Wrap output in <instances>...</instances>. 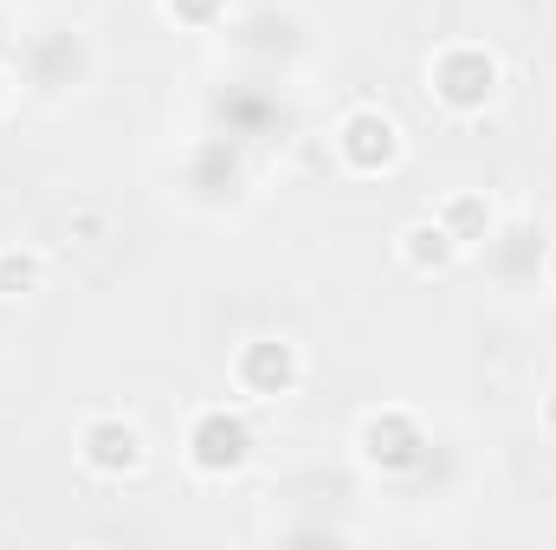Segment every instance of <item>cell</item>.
Wrapping results in <instances>:
<instances>
[{
  "instance_id": "7a4b0ae2",
  "label": "cell",
  "mask_w": 556,
  "mask_h": 550,
  "mask_svg": "<svg viewBox=\"0 0 556 550\" xmlns=\"http://www.w3.org/2000/svg\"><path fill=\"white\" fill-rule=\"evenodd\" d=\"M247 460H253V427H247V414H233V409H201L194 414V427H188V466H194L201 479H233Z\"/></svg>"
},
{
  "instance_id": "30bf717a",
  "label": "cell",
  "mask_w": 556,
  "mask_h": 550,
  "mask_svg": "<svg viewBox=\"0 0 556 550\" xmlns=\"http://www.w3.org/2000/svg\"><path fill=\"white\" fill-rule=\"evenodd\" d=\"M168 7V20H181V26H214L220 13H227V0H162Z\"/></svg>"
},
{
  "instance_id": "8fae6325",
  "label": "cell",
  "mask_w": 556,
  "mask_h": 550,
  "mask_svg": "<svg viewBox=\"0 0 556 550\" xmlns=\"http://www.w3.org/2000/svg\"><path fill=\"white\" fill-rule=\"evenodd\" d=\"M544 427H551V434H556V396H551V409H544Z\"/></svg>"
},
{
  "instance_id": "8992f818",
  "label": "cell",
  "mask_w": 556,
  "mask_h": 550,
  "mask_svg": "<svg viewBox=\"0 0 556 550\" xmlns=\"http://www.w3.org/2000/svg\"><path fill=\"white\" fill-rule=\"evenodd\" d=\"M78 460L98 473V479H130L142 466V427L137 421H124V414H98V421H85V434H78Z\"/></svg>"
},
{
  "instance_id": "3957f363",
  "label": "cell",
  "mask_w": 556,
  "mask_h": 550,
  "mask_svg": "<svg viewBox=\"0 0 556 550\" xmlns=\"http://www.w3.org/2000/svg\"><path fill=\"white\" fill-rule=\"evenodd\" d=\"M337 155H343L350 175H389V168L402 162V124H395L389 111L363 104V111H350V117L337 124Z\"/></svg>"
},
{
  "instance_id": "9c48e42d",
  "label": "cell",
  "mask_w": 556,
  "mask_h": 550,
  "mask_svg": "<svg viewBox=\"0 0 556 550\" xmlns=\"http://www.w3.org/2000/svg\"><path fill=\"white\" fill-rule=\"evenodd\" d=\"M39 278H46V260L33 247H0V298H26L39 291Z\"/></svg>"
},
{
  "instance_id": "5b68a950",
  "label": "cell",
  "mask_w": 556,
  "mask_h": 550,
  "mask_svg": "<svg viewBox=\"0 0 556 550\" xmlns=\"http://www.w3.org/2000/svg\"><path fill=\"white\" fill-rule=\"evenodd\" d=\"M298 376H304V363H298V343H285V337H253V343H240V357H233V383H240L253 402L291 396Z\"/></svg>"
},
{
  "instance_id": "6da1fadb",
  "label": "cell",
  "mask_w": 556,
  "mask_h": 550,
  "mask_svg": "<svg viewBox=\"0 0 556 550\" xmlns=\"http://www.w3.org/2000/svg\"><path fill=\"white\" fill-rule=\"evenodd\" d=\"M427 91L453 111V117H472L498 98V59L485 46H446L427 72Z\"/></svg>"
},
{
  "instance_id": "ba28073f",
  "label": "cell",
  "mask_w": 556,
  "mask_h": 550,
  "mask_svg": "<svg viewBox=\"0 0 556 550\" xmlns=\"http://www.w3.org/2000/svg\"><path fill=\"white\" fill-rule=\"evenodd\" d=\"M440 227H446L459 247H479V240L492 234V201H485V195H446Z\"/></svg>"
},
{
  "instance_id": "7c38bea8",
  "label": "cell",
  "mask_w": 556,
  "mask_h": 550,
  "mask_svg": "<svg viewBox=\"0 0 556 550\" xmlns=\"http://www.w3.org/2000/svg\"><path fill=\"white\" fill-rule=\"evenodd\" d=\"M551 278H556V247H551Z\"/></svg>"
},
{
  "instance_id": "277c9868",
  "label": "cell",
  "mask_w": 556,
  "mask_h": 550,
  "mask_svg": "<svg viewBox=\"0 0 556 550\" xmlns=\"http://www.w3.org/2000/svg\"><path fill=\"white\" fill-rule=\"evenodd\" d=\"M356 447H363V460H369L376 473H389V479L415 473L420 460H427V434H420V421L408 409H376L363 421Z\"/></svg>"
},
{
  "instance_id": "52a82bcc",
  "label": "cell",
  "mask_w": 556,
  "mask_h": 550,
  "mask_svg": "<svg viewBox=\"0 0 556 550\" xmlns=\"http://www.w3.org/2000/svg\"><path fill=\"white\" fill-rule=\"evenodd\" d=\"M459 253H466V247L440 227V214H433V221H408V227H402V266H408V273H446Z\"/></svg>"
},
{
  "instance_id": "4fadbf2b",
  "label": "cell",
  "mask_w": 556,
  "mask_h": 550,
  "mask_svg": "<svg viewBox=\"0 0 556 550\" xmlns=\"http://www.w3.org/2000/svg\"><path fill=\"white\" fill-rule=\"evenodd\" d=\"M0 104H7V78H0Z\"/></svg>"
}]
</instances>
